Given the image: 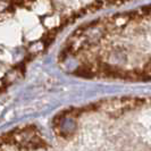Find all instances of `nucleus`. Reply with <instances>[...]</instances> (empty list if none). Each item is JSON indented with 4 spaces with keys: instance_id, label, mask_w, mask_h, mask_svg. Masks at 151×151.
Returning a JSON list of instances; mask_svg holds the SVG:
<instances>
[{
    "instance_id": "f257e3e1",
    "label": "nucleus",
    "mask_w": 151,
    "mask_h": 151,
    "mask_svg": "<svg viewBox=\"0 0 151 151\" xmlns=\"http://www.w3.org/2000/svg\"><path fill=\"white\" fill-rule=\"evenodd\" d=\"M74 75L78 76V77H83V78H92V77H94L96 73L90 65L83 64L74 70Z\"/></svg>"
},
{
    "instance_id": "7ed1b4c3",
    "label": "nucleus",
    "mask_w": 151,
    "mask_h": 151,
    "mask_svg": "<svg viewBox=\"0 0 151 151\" xmlns=\"http://www.w3.org/2000/svg\"><path fill=\"white\" fill-rule=\"evenodd\" d=\"M0 149H1V147H0Z\"/></svg>"
},
{
    "instance_id": "f03ea898",
    "label": "nucleus",
    "mask_w": 151,
    "mask_h": 151,
    "mask_svg": "<svg viewBox=\"0 0 151 151\" xmlns=\"http://www.w3.org/2000/svg\"><path fill=\"white\" fill-rule=\"evenodd\" d=\"M14 4H16V5H18V6H21V5H23V2H24V0H12Z\"/></svg>"
}]
</instances>
